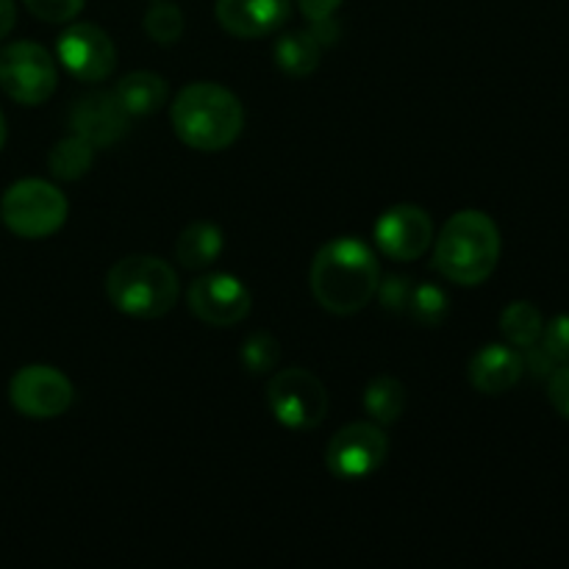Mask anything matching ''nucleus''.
<instances>
[{"label":"nucleus","instance_id":"obj_30","mask_svg":"<svg viewBox=\"0 0 569 569\" xmlns=\"http://www.w3.org/2000/svg\"><path fill=\"white\" fill-rule=\"evenodd\" d=\"M309 31H311V37H315L320 44H333V42H337V37H339V26H337V20H333V17H326V20H315V22H311Z\"/></svg>","mask_w":569,"mask_h":569},{"label":"nucleus","instance_id":"obj_16","mask_svg":"<svg viewBox=\"0 0 569 569\" xmlns=\"http://www.w3.org/2000/svg\"><path fill=\"white\" fill-rule=\"evenodd\" d=\"M111 92L120 100L122 109L128 111V117H148L156 114V111L167 103L170 89H167L164 78L156 76V72L137 70L128 72L126 78H120Z\"/></svg>","mask_w":569,"mask_h":569},{"label":"nucleus","instance_id":"obj_18","mask_svg":"<svg viewBox=\"0 0 569 569\" xmlns=\"http://www.w3.org/2000/svg\"><path fill=\"white\" fill-rule=\"evenodd\" d=\"M322 44L311 37V31H289L276 42L278 70L292 78H306L320 67Z\"/></svg>","mask_w":569,"mask_h":569},{"label":"nucleus","instance_id":"obj_12","mask_svg":"<svg viewBox=\"0 0 569 569\" xmlns=\"http://www.w3.org/2000/svg\"><path fill=\"white\" fill-rule=\"evenodd\" d=\"M433 220L420 206L400 203L383 211L376 222V244L395 261H415L431 248Z\"/></svg>","mask_w":569,"mask_h":569},{"label":"nucleus","instance_id":"obj_20","mask_svg":"<svg viewBox=\"0 0 569 569\" xmlns=\"http://www.w3.org/2000/svg\"><path fill=\"white\" fill-rule=\"evenodd\" d=\"M94 161V144H89L87 139L72 133V137L61 139L50 148L48 167L56 178L61 181H78V178L87 176L92 170Z\"/></svg>","mask_w":569,"mask_h":569},{"label":"nucleus","instance_id":"obj_3","mask_svg":"<svg viewBox=\"0 0 569 569\" xmlns=\"http://www.w3.org/2000/svg\"><path fill=\"white\" fill-rule=\"evenodd\" d=\"M500 261V231L489 214L478 209L456 211L442 226L433 248V264L448 281L478 287Z\"/></svg>","mask_w":569,"mask_h":569},{"label":"nucleus","instance_id":"obj_27","mask_svg":"<svg viewBox=\"0 0 569 569\" xmlns=\"http://www.w3.org/2000/svg\"><path fill=\"white\" fill-rule=\"evenodd\" d=\"M411 289L415 287L409 283V278L392 276V278H387V281H378L376 295H378V300L383 303V309L403 311V309H409Z\"/></svg>","mask_w":569,"mask_h":569},{"label":"nucleus","instance_id":"obj_15","mask_svg":"<svg viewBox=\"0 0 569 569\" xmlns=\"http://www.w3.org/2000/svg\"><path fill=\"white\" fill-rule=\"evenodd\" d=\"M526 372V359L506 345H487L470 361V383L481 395H503Z\"/></svg>","mask_w":569,"mask_h":569},{"label":"nucleus","instance_id":"obj_19","mask_svg":"<svg viewBox=\"0 0 569 569\" xmlns=\"http://www.w3.org/2000/svg\"><path fill=\"white\" fill-rule=\"evenodd\" d=\"M365 411L378 426H395L406 411V387L392 376H381L367 387Z\"/></svg>","mask_w":569,"mask_h":569},{"label":"nucleus","instance_id":"obj_26","mask_svg":"<svg viewBox=\"0 0 569 569\" xmlns=\"http://www.w3.org/2000/svg\"><path fill=\"white\" fill-rule=\"evenodd\" d=\"M22 3L37 20L59 26V22L76 20L87 0H22Z\"/></svg>","mask_w":569,"mask_h":569},{"label":"nucleus","instance_id":"obj_13","mask_svg":"<svg viewBox=\"0 0 569 569\" xmlns=\"http://www.w3.org/2000/svg\"><path fill=\"white\" fill-rule=\"evenodd\" d=\"M70 126L72 133L83 137L94 148H109L128 133V111L122 109L114 92H92L76 100Z\"/></svg>","mask_w":569,"mask_h":569},{"label":"nucleus","instance_id":"obj_8","mask_svg":"<svg viewBox=\"0 0 569 569\" xmlns=\"http://www.w3.org/2000/svg\"><path fill=\"white\" fill-rule=\"evenodd\" d=\"M389 439L378 422H353L333 433L326 448V467L339 481L372 476L387 461Z\"/></svg>","mask_w":569,"mask_h":569},{"label":"nucleus","instance_id":"obj_28","mask_svg":"<svg viewBox=\"0 0 569 569\" xmlns=\"http://www.w3.org/2000/svg\"><path fill=\"white\" fill-rule=\"evenodd\" d=\"M548 398H550V403H553V409L569 420V365L550 372Z\"/></svg>","mask_w":569,"mask_h":569},{"label":"nucleus","instance_id":"obj_32","mask_svg":"<svg viewBox=\"0 0 569 569\" xmlns=\"http://www.w3.org/2000/svg\"><path fill=\"white\" fill-rule=\"evenodd\" d=\"M6 144V120H3V111H0V150Z\"/></svg>","mask_w":569,"mask_h":569},{"label":"nucleus","instance_id":"obj_7","mask_svg":"<svg viewBox=\"0 0 569 569\" xmlns=\"http://www.w3.org/2000/svg\"><path fill=\"white\" fill-rule=\"evenodd\" d=\"M56 61L42 44L11 42L0 50V89L14 103L42 106L56 92Z\"/></svg>","mask_w":569,"mask_h":569},{"label":"nucleus","instance_id":"obj_14","mask_svg":"<svg viewBox=\"0 0 569 569\" xmlns=\"http://www.w3.org/2000/svg\"><path fill=\"white\" fill-rule=\"evenodd\" d=\"M214 14L231 37L259 39L283 28L292 14V0H217Z\"/></svg>","mask_w":569,"mask_h":569},{"label":"nucleus","instance_id":"obj_11","mask_svg":"<svg viewBox=\"0 0 569 569\" xmlns=\"http://www.w3.org/2000/svg\"><path fill=\"white\" fill-rule=\"evenodd\" d=\"M187 303L189 311L206 326L228 328L250 315L253 298L239 278L228 276V272H211V276H200L198 281H192Z\"/></svg>","mask_w":569,"mask_h":569},{"label":"nucleus","instance_id":"obj_10","mask_svg":"<svg viewBox=\"0 0 569 569\" xmlns=\"http://www.w3.org/2000/svg\"><path fill=\"white\" fill-rule=\"evenodd\" d=\"M61 64L78 81H103L117 67V48L103 28L92 22H76L56 42Z\"/></svg>","mask_w":569,"mask_h":569},{"label":"nucleus","instance_id":"obj_4","mask_svg":"<svg viewBox=\"0 0 569 569\" xmlns=\"http://www.w3.org/2000/svg\"><path fill=\"white\" fill-rule=\"evenodd\" d=\"M106 295L122 315L159 320L176 306L178 276L159 256H126L106 276Z\"/></svg>","mask_w":569,"mask_h":569},{"label":"nucleus","instance_id":"obj_24","mask_svg":"<svg viewBox=\"0 0 569 569\" xmlns=\"http://www.w3.org/2000/svg\"><path fill=\"white\" fill-rule=\"evenodd\" d=\"M448 309V295L439 287H433V283H420V287L411 289L409 311L420 326H442Z\"/></svg>","mask_w":569,"mask_h":569},{"label":"nucleus","instance_id":"obj_5","mask_svg":"<svg viewBox=\"0 0 569 569\" xmlns=\"http://www.w3.org/2000/svg\"><path fill=\"white\" fill-rule=\"evenodd\" d=\"M0 217L14 237H53L67 222V198L42 178H22L3 192Z\"/></svg>","mask_w":569,"mask_h":569},{"label":"nucleus","instance_id":"obj_2","mask_svg":"<svg viewBox=\"0 0 569 569\" xmlns=\"http://www.w3.org/2000/svg\"><path fill=\"white\" fill-rule=\"evenodd\" d=\"M172 131L183 144L203 153L231 148L244 126V111L231 89L211 81L183 87L172 100Z\"/></svg>","mask_w":569,"mask_h":569},{"label":"nucleus","instance_id":"obj_21","mask_svg":"<svg viewBox=\"0 0 569 569\" xmlns=\"http://www.w3.org/2000/svg\"><path fill=\"white\" fill-rule=\"evenodd\" d=\"M542 311L537 309L528 300H515L503 309L500 315V331L509 339L515 348H531V345H539V337H542Z\"/></svg>","mask_w":569,"mask_h":569},{"label":"nucleus","instance_id":"obj_22","mask_svg":"<svg viewBox=\"0 0 569 569\" xmlns=\"http://www.w3.org/2000/svg\"><path fill=\"white\" fill-rule=\"evenodd\" d=\"M239 359H242L244 370L253 372V376H264V372H272L281 361V345L272 333L256 331L250 333L242 342V350H239Z\"/></svg>","mask_w":569,"mask_h":569},{"label":"nucleus","instance_id":"obj_29","mask_svg":"<svg viewBox=\"0 0 569 569\" xmlns=\"http://www.w3.org/2000/svg\"><path fill=\"white\" fill-rule=\"evenodd\" d=\"M300 11L306 14V20H326V17L337 14V9L342 6V0H298Z\"/></svg>","mask_w":569,"mask_h":569},{"label":"nucleus","instance_id":"obj_25","mask_svg":"<svg viewBox=\"0 0 569 569\" xmlns=\"http://www.w3.org/2000/svg\"><path fill=\"white\" fill-rule=\"evenodd\" d=\"M539 348L556 361V365H569V315H559L542 328Z\"/></svg>","mask_w":569,"mask_h":569},{"label":"nucleus","instance_id":"obj_31","mask_svg":"<svg viewBox=\"0 0 569 569\" xmlns=\"http://www.w3.org/2000/svg\"><path fill=\"white\" fill-rule=\"evenodd\" d=\"M17 22V6L14 0H0V39L9 37L11 28Z\"/></svg>","mask_w":569,"mask_h":569},{"label":"nucleus","instance_id":"obj_1","mask_svg":"<svg viewBox=\"0 0 569 569\" xmlns=\"http://www.w3.org/2000/svg\"><path fill=\"white\" fill-rule=\"evenodd\" d=\"M309 278L317 303L331 315L348 317L376 298L381 270L370 244L356 237H339L317 250Z\"/></svg>","mask_w":569,"mask_h":569},{"label":"nucleus","instance_id":"obj_9","mask_svg":"<svg viewBox=\"0 0 569 569\" xmlns=\"http://www.w3.org/2000/svg\"><path fill=\"white\" fill-rule=\"evenodd\" d=\"M72 395L70 378L48 365L22 367L9 381L11 406L31 420L61 417L72 406Z\"/></svg>","mask_w":569,"mask_h":569},{"label":"nucleus","instance_id":"obj_23","mask_svg":"<svg viewBox=\"0 0 569 569\" xmlns=\"http://www.w3.org/2000/svg\"><path fill=\"white\" fill-rule=\"evenodd\" d=\"M144 33L156 44H176L183 33V11L176 3L159 0L144 14Z\"/></svg>","mask_w":569,"mask_h":569},{"label":"nucleus","instance_id":"obj_6","mask_svg":"<svg viewBox=\"0 0 569 569\" xmlns=\"http://www.w3.org/2000/svg\"><path fill=\"white\" fill-rule=\"evenodd\" d=\"M267 403L272 417L292 431H311L328 415V392L315 372L289 367L267 383Z\"/></svg>","mask_w":569,"mask_h":569},{"label":"nucleus","instance_id":"obj_17","mask_svg":"<svg viewBox=\"0 0 569 569\" xmlns=\"http://www.w3.org/2000/svg\"><path fill=\"white\" fill-rule=\"evenodd\" d=\"M222 253V231L214 222H192L176 242V259L187 270H203L214 264Z\"/></svg>","mask_w":569,"mask_h":569}]
</instances>
